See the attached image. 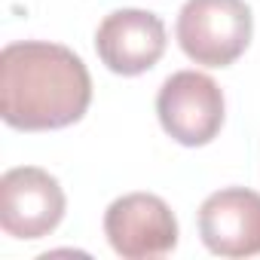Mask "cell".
<instances>
[{
  "instance_id": "5b68a950",
  "label": "cell",
  "mask_w": 260,
  "mask_h": 260,
  "mask_svg": "<svg viewBox=\"0 0 260 260\" xmlns=\"http://www.w3.org/2000/svg\"><path fill=\"white\" fill-rule=\"evenodd\" d=\"M64 208L61 184L37 166H19L0 178V226L13 239L49 236L61 223Z\"/></svg>"
},
{
  "instance_id": "52a82bcc",
  "label": "cell",
  "mask_w": 260,
  "mask_h": 260,
  "mask_svg": "<svg viewBox=\"0 0 260 260\" xmlns=\"http://www.w3.org/2000/svg\"><path fill=\"white\" fill-rule=\"evenodd\" d=\"M199 236L217 257L260 254V193L248 187L211 193L199 208Z\"/></svg>"
},
{
  "instance_id": "277c9868",
  "label": "cell",
  "mask_w": 260,
  "mask_h": 260,
  "mask_svg": "<svg viewBox=\"0 0 260 260\" xmlns=\"http://www.w3.org/2000/svg\"><path fill=\"white\" fill-rule=\"evenodd\" d=\"M104 236L125 260H153L175 251L178 220L166 199L153 193H128L107 205Z\"/></svg>"
},
{
  "instance_id": "3957f363",
  "label": "cell",
  "mask_w": 260,
  "mask_h": 260,
  "mask_svg": "<svg viewBox=\"0 0 260 260\" xmlns=\"http://www.w3.org/2000/svg\"><path fill=\"white\" fill-rule=\"evenodd\" d=\"M223 92L199 71L172 74L156 95V116L166 135L184 147H205L223 128Z\"/></svg>"
},
{
  "instance_id": "7a4b0ae2",
  "label": "cell",
  "mask_w": 260,
  "mask_h": 260,
  "mask_svg": "<svg viewBox=\"0 0 260 260\" xmlns=\"http://www.w3.org/2000/svg\"><path fill=\"white\" fill-rule=\"evenodd\" d=\"M175 34L190 61L230 68L251 43V7L245 0H187L178 13Z\"/></svg>"
},
{
  "instance_id": "6da1fadb",
  "label": "cell",
  "mask_w": 260,
  "mask_h": 260,
  "mask_svg": "<svg viewBox=\"0 0 260 260\" xmlns=\"http://www.w3.org/2000/svg\"><path fill=\"white\" fill-rule=\"evenodd\" d=\"M92 77L77 52L46 40H19L0 52V113L19 132H49L83 119Z\"/></svg>"
},
{
  "instance_id": "8992f818",
  "label": "cell",
  "mask_w": 260,
  "mask_h": 260,
  "mask_svg": "<svg viewBox=\"0 0 260 260\" xmlns=\"http://www.w3.org/2000/svg\"><path fill=\"white\" fill-rule=\"evenodd\" d=\"M166 25L147 10H116L104 16L95 31V52L107 71L138 77L150 71L166 52Z\"/></svg>"
}]
</instances>
